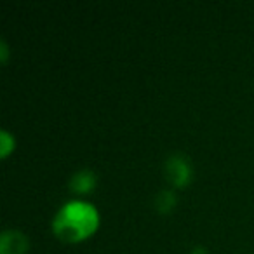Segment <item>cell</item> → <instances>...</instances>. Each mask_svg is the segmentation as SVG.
I'll use <instances>...</instances> for the list:
<instances>
[{"label":"cell","mask_w":254,"mask_h":254,"mask_svg":"<svg viewBox=\"0 0 254 254\" xmlns=\"http://www.w3.org/2000/svg\"><path fill=\"white\" fill-rule=\"evenodd\" d=\"M99 226V211L94 204L75 198L63 204L53 218V232L63 242H80Z\"/></svg>","instance_id":"obj_1"},{"label":"cell","mask_w":254,"mask_h":254,"mask_svg":"<svg viewBox=\"0 0 254 254\" xmlns=\"http://www.w3.org/2000/svg\"><path fill=\"white\" fill-rule=\"evenodd\" d=\"M166 176L174 187H187L191 180V166L181 153H173L166 160Z\"/></svg>","instance_id":"obj_2"},{"label":"cell","mask_w":254,"mask_h":254,"mask_svg":"<svg viewBox=\"0 0 254 254\" xmlns=\"http://www.w3.org/2000/svg\"><path fill=\"white\" fill-rule=\"evenodd\" d=\"M28 247V237L19 230H5L0 235V254H25Z\"/></svg>","instance_id":"obj_3"},{"label":"cell","mask_w":254,"mask_h":254,"mask_svg":"<svg viewBox=\"0 0 254 254\" xmlns=\"http://www.w3.org/2000/svg\"><path fill=\"white\" fill-rule=\"evenodd\" d=\"M96 187V174L91 169H80L71 176L70 188L75 193H89Z\"/></svg>","instance_id":"obj_4"},{"label":"cell","mask_w":254,"mask_h":254,"mask_svg":"<svg viewBox=\"0 0 254 254\" xmlns=\"http://www.w3.org/2000/svg\"><path fill=\"white\" fill-rule=\"evenodd\" d=\"M14 146H16L14 136L7 131H0V157L2 159L9 157L12 150H14Z\"/></svg>","instance_id":"obj_5"},{"label":"cell","mask_w":254,"mask_h":254,"mask_svg":"<svg viewBox=\"0 0 254 254\" xmlns=\"http://www.w3.org/2000/svg\"><path fill=\"white\" fill-rule=\"evenodd\" d=\"M157 207H159V211L166 212V211H171V209L174 207V204H176V197H174V193L171 190H162L159 193V197H157Z\"/></svg>","instance_id":"obj_6"},{"label":"cell","mask_w":254,"mask_h":254,"mask_svg":"<svg viewBox=\"0 0 254 254\" xmlns=\"http://www.w3.org/2000/svg\"><path fill=\"white\" fill-rule=\"evenodd\" d=\"M0 51H2V53H0V60H2V63H5V61H7V44H5V40H2V42H0Z\"/></svg>","instance_id":"obj_7"},{"label":"cell","mask_w":254,"mask_h":254,"mask_svg":"<svg viewBox=\"0 0 254 254\" xmlns=\"http://www.w3.org/2000/svg\"><path fill=\"white\" fill-rule=\"evenodd\" d=\"M191 254H207V253H205V251L202 249V247H195V249L191 251Z\"/></svg>","instance_id":"obj_8"}]
</instances>
